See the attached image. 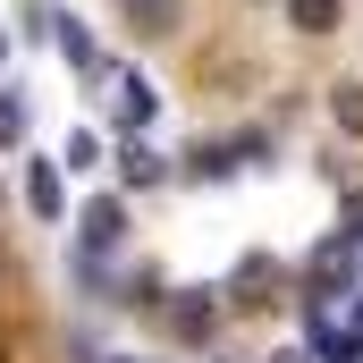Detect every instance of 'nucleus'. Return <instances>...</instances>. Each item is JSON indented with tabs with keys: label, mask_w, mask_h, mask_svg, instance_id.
Masks as SVG:
<instances>
[{
	"label": "nucleus",
	"mask_w": 363,
	"mask_h": 363,
	"mask_svg": "<svg viewBox=\"0 0 363 363\" xmlns=\"http://www.w3.org/2000/svg\"><path fill=\"white\" fill-rule=\"evenodd\" d=\"M287 26L296 34H338V0H287Z\"/></svg>",
	"instance_id": "9"
},
{
	"label": "nucleus",
	"mask_w": 363,
	"mask_h": 363,
	"mask_svg": "<svg viewBox=\"0 0 363 363\" xmlns=\"http://www.w3.org/2000/svg\"><path fill=\"white\" fill-rule=\"evenodd\" d=\"M60 161H68V169H93V161H101V135H93V127H77V135H68V152H60Z\"/></svg>",
	"instance_id": "11"
},
{
	"label": "nucleus",
	"mask_w": 363,
	"mask_h": 363,
	"mask_svg": "<svg viewBox=\"0 0 363 363\" xmlns=\"http://www.w3.org/2000/svg\"><path fill=\"white\" fill-rule=\"evenodd\" d=\"M161 313H169V330H178L186 347H203V338H211V330H220V304H211V296H203V287H186V296H169V304H161Z\"/></svg>",
	"instance_id": "4"
},
{
	"label": "nucleus",
	"mask_w": 363,
	"mask_h": 363,
	"mask_svg": "<svg viewBox=\"0 0 363 363\" xmlns=\"http://www.w3.org/2000/svg\"><path fill=\"white\" fill-rule=\"evenodd\" d=\"M118 237H127V203H118V194H93L85 211H77V245H85V254H110Z\"/></svg>",
	"instance_id": "2"
},
{
	"label": "nucleus",
	"mask_w": 363,
	"mask_h": 363,
	"mask_svg": "<svg viewBox=\"0 0 363 363\" xmlns=\"http://www.w3.org/2000/svg\"><path fill=\"white\" fill-rule=\"evenodd\" d=\"M60 60H68V68H85V77H101V51H93V34L77 26V17H60Z\"/></svg>",
	"instance_id": "8"
},
{
	"label": "nucleus",
	"mask_w": 363,
	"mask_h": 363,
	"mask_svg": "<svg viewBox=\"0 0 363 363\" xmlns=\"http://www.w3.org/2000/svg\"><path fill=\"white\" fill-rule=\"evenodd\" d=\"M0 51H9V34H0Z\"/></svg>",
	"instance_id": "14"
},
{
	"label": "nucleus",
	"mask_w": 363,
	"mask_h": 363,
	"mask_svg": "<svg viewBox=\"0 0 363 363\" xmlns=\"http://www.w3.org/2000/svg\"><path fill=\"white\" fill-rule=\"evenodd\" d=\"M110 101H118V127H127V135H144V127H152V110H161L152 77H118V93H110Z\"/></svg>",
	"instance_id": "6"
},
{
	"label": "nucleus",
	"mask_w": 363,
	"mask_h": 363,
	"mask_svg": "<svg viewBox=\"0 0 363 363\" xmlns=\"http://www.w3.org/2000/svg\"><path fill=\"white\" fill-rule=\"evenodd\" d=\"M330 110H338V127H347V135H363V93H355V85L330 93Z\"/></svg>",
	"instance_id": "12"
},
{
	"label": "nucleus",
	"mask_w": 363,
	"mask_h": 363,
	"mask_svg": "<svg viewBox=\"0 0 363 363\" xmlns=\"http://www.w3.org/2000/svg\"><path fill=\"white\" fill-rule=\"evenodd\" d=\"M271 363H313V355H271Z\"/></svg>",
	"instance_id": "13"
},
{
	"label": "nucleus",
	"mask_w": 363,
	"mask_h": 363,
	"mask_svg": "<svg viewBox=\"0 0 363 363\" xmlns=\"http://www.w3.org/2000/svg\"><path fill=\"white\" fill-rule=\"evenodd\" d=\"M0 144H26V101L0 85Z\"/></svg>",
	"instance_id": "10"
},
{
	"label": "nucleus",
	"mask_w": 363,
	"mask_h": 363,
	"mask_svg": "<svg viewBox=\"0 0 363 363\" xmlns=\"http://www.w3.org/2000/svg\"><path fill=\"white\" fill-rule=\"evenodd\" d=\"M26 211H34V220H60V211H68L60 161H26Z\"/></svg>",
	"instance_id": "5"
},
{
	"label": "nucleus",
	"mask_w": 363,
	"mask_h": 363,
	"mask_svg": "<svg viewBox=\"0 0 363 363\" xmlns=\"http://www.w3.org/2000/svg\"><path fill=\"white\" fill-rule=\"evenodd\" d=\"M118 17H127V34H144V43H169L186 26V0H118Z\"/></svg>",
	"instance_id": "3"
},
{
	"label": "nucleus",
	"mask_w": 363,
	"mask_h": 363,
	"mask_svg": "<svg viewBox=\"0 0 363 363\" xmlns=\"http://www.w3.org/2000/svg\"><path fill=\"white\" fill-rule=\"evenodd\" d=\"M271 152V135H228V144H194L186 152V178H237L245 161H262Z\"/></svg>",
	"instance_id": "1"
},
{
	"label": "nucleus",
	"mask_w": 363,
	"mask_h": 363,
	"mask_svg": "<svg viewBox=\"0 0 363 363\" xmlns=\"http://www.w3.org/2000/svg\"><path fill=\"white\" fill-rule=\"evenodd\" d=\"M118 178H127V186H161V178H169V161H161L144 135H127V144H118Z\"/></svg>",
	"instance_id": "7"
},
{
	"label": "nucleus",
	"mask_w": 363,
	"mask_h": 363,
	"mask_svg": "<svg viewBox=\"0 0 363 363\" xmlns=\"http://www.w3.org/2000/svg\"><path fill=\"white\" fill-rule=\"evenodd\" d=\"M0 363H9V347H0Z\"/></svg>",
	"instance_id": "15"
}]
</instances>
